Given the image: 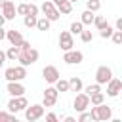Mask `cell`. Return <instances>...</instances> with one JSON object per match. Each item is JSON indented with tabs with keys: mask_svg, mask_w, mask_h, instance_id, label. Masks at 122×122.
I'll return each mask as SVG.
<instances>
[{
	"mask_svg": "<svg viewBox=\"0 0 122 122\" xmlns=\"http://www.w3.org/2000/svg\"><path fill=\"white\" fill-rule=\"evenodd\" d=\"M6 38H8V42L11 44V46H21L23 44V34L19 32V30H15V29H10L8 30V34H6Z\"/></svg>",
	"mask_w": 122,
	"mask_h": 122,
	"instance_id": "5bb4252c",
	"label": "cell"
},
{
	"mask_svg": "<svg viewBox=\"0 0 122 122\" xmlns=\"http://www.w3.org/2000/svg\"><path fill=\"white\" fill-rule=\"evenodd\" d=\"M65 122H76V118H72V116H65Z\"/></svg>",
	"mask_w": 122,
	"mask_h": 122,
	"instance_id": "f35d334b",
	"label": "cell"
},
{
	"mask_svg": "<svg viewBox=\"0 0 122 122\" xmlns=\"http://www.w3.org/2000/svg\"><path fill=\"white\" fill-rule=\"evenodd\" d=\"M63 2H67V0H53V4H55V6H57V8H59V6H61V4H63Z\"/></svg>",
	"mask_w": 122,
	"mask_h": 122,
	"instance_id": "ab89813d",
	"label": "cell"
},
{
	"mask_svg": "<svg viewBox=\"0 0 122 122\" xmlns=\"http://www.w3.org/2000/svg\"><path fill=\"white\" fill-rule=\"evenodd\" d=\"M29 107V101L25 95H17V97H11L8 101V111L10 112H19V111H25Z\"/></svg>",
	"mask_w": 122,
	"mask_h": 122,
	"instance_id": "277c9868",
	"label": "cell"
},
{
	"mask_svg": "<svg viewBox=\"0 0 122 122\" xmlns=\"http://www.w3.org/2000/svg\"><path fill=\"white\" fill-rule=\"evenodd\" d=\"M90 105H92V97H90L86 92H84V93H76V97H74V101H72V109H74L76 112L86 111Z\"/></svg>",
	"mask_w": 122,
	"mask_h": 122,
	"instance_id": "3957f363",
	"label": "cell"
},
{
	"mask_svg": "<svg viewBox=\"0 0 122 122\" xmlns=\"http://www.w3.org/2000/svg\"><path fill=\"white\" fill-rule=\"evenodd\" d=\"M88 95H93V93H97V92H101V84L99 82H95V84H90V86H86V90H84Z\"/></svg>",
	"mask_w": 122,
	"mask_h": 122,
	"instance_id": "cb8c5ba5",
	"label": "cell"
},
{
	"mask_svg": "<svg viewBox=\"0 0 122 122\" xmlns=\"http://www.w3.org/2000/svg\"><path fill=\"white\" fill-rule=\"evenodd\" d=\"M57 95H59V90L57 88H53V86L46 88L44 90V101H42V105L44 107H53L57 103Z\"/></svg>",
	"mask_w": 122,
	"mask_h": 122,
	"instance_id": "ba28073f",
	"label": "cell"
},
{
	"mask_svg": "<svg viewBox=\"0 0 122 122\" xmlns=\"http://www.w3.org/2000/svg\"><path fill=\"white\" fill-rule=\"evenodd\" d=\"M93 13H95V11H92V10H88V8H86V10L80 13V21H82L84 25H92V23H93V19H95V15H93Z\"/></svg>",
	"mask_w": 122,
	"mask_h": 122,
	"instance_id": "2e32d148",
	"label": "cell"
},
{
	"mask_svg": "<svg viewBox=\"0 0 122 122\" xmlns=\"http://www.w3.org/2000/svg\"><path fill=\"white\" fill-rule=\"evenodd\" d=\"M72 46H74L72 32H71V30H63V32L59 34V48H61L63 51H69V50H72Z\"/></svg>",
	"mask_w": 122,
	"mask_h": 122,
	"instance_id": "30bf717a",
	"label": "cell"
},
{
	"mask_svg": "<svg viewBox=\"0 0 122 122\" xmlns=\"http://www.w3.org/2000/svg\"><path fill=\"white\" fill-rule=\"evenodd\" d=\"M55 88H57L59 92H71V82H69V80L59 78V80L55 82Z\"/></svg>",
	"mask_w": 122,
	"mask_h": 122,
	"instance_id": "603a6c76",
	"label": "cell"
},
{
	"mask_svg": "<svg viewBox=\"0 0 122 122\" xmlns=\"http://www.w3.org/2000/svg\"><path fill=\"white\" fill-rule=\"evenodd\" d=\"M4 78H6L8 82H13V80H15V67H8V69L4 71Z\"/></svg>",
	"mask_w": 122,
	"mask_h": 122,
	"instance_id": "83f0119b",
	"label": "cell"
},
{
	"mask_svg": "<svg viewBox=\"0 0 122 122\" xmlns=\"http://www.w3.org/2000/svg\"><path fill=\"white\" fill-rule=\"evenodd\" d=\"M42 116H44V105H30L25 109V118L29 122H36Z\"/></svg>",
	"mask_w": 122,
	"mask_h": 122,
	"instance_id": "8992f818",
	"label": "cell"
},
{
	"mask_svg": "<svg viewBox=\"0 0 122 122\" xmlns=\"http://www.w3.org/2000/svg\"><path fill=\"white\" fill-rule=\"evenodd\" d=\"M59 11H61L63 15H67V13H71V11H72V2H71V0H67V2H63V4L59 6Z\"/></svg>",
	"mask_w": 122,
	"mask_h": 122,
	"instance_id": "484cf974",
	"label": "cell"
},
{
	"mask_svg": "<svg viewBox=\"0 0 122 122\" xmlns=\"http://www.w3.org/2000/svg\"><path fill=\"white\" fill-rule=\"evenodd\" d=\"M92 118H93V120H99V116H97V109H95L93 105H92Z\"/></svg>",
	"mask_w": 122,
	"mask_h": 122,
	"instance_id": "8d00e7d4",
	"label": "cell"
},
{
	"mask_svg": "<svg viewBox=\"0 0 122 122\" xmlns=\"http://www.w3.org/2000/svg\"><path fill=\"white\" fill-rule=\"evenodd\" d=\"M46 120H48V122H57L59 118H57L55 112H48V114H46Z\"/></svg>",
	"mask_w": 122,
	"mask_h": 122,
	"instance_id": "d590c367",
	"label": "cell"
},
{
	"mask_svg": "<svg viewBox=\"0 0 122 122\" xmlns=\"http://www.w3.org/2000/svg\"><path fill=\"white\" fill-rule=\"evenodd\" d=\"M38 11H40V8L30 2V4H29V13H30V15H38ZM29 13H27V15H29Z\"/></svg>",
	"mask_w": 122,
	"mask_h": 122,
	"instance_id": "e575fe53",
	"label": "cell"
},
{
	"mask_svg": "<svg viewBox=\"0 0 122 122\" xmlns=\"http://www.w3.org/2000/svg\"><path fill=\"white\" fill-rule=\"evenodd\" d=\"M40 11H42L48 19H51V21H57V19L61 17V11H59V8L53 4V0H46V2L40 6Z\"/></svg>",
	"mask_w": 122,
	"mask_h": 122,
	"instance_id": "7a4b0ae2",
	"label": "cell"
},
{
	"mask_svg": "<svg viewBox=\"0 0 122 122\" xmlns=\"http://www.w3.org/2000/svg\"><path fill=\"white\" fill-rule=\"evenodd\" d=\"M114 27H116V30H122V17H118V19H116Z\"/></svg>",
	"mask_w": 122,
	"mask_h": 122,
	"instance_id": "74e56055",
	"label": "cell"
},
{
	"mask_svg": "<svg viewBox=\"0 0 122 122\" xmlns=\"http://www.w3.org/2000/svg\"><path fill=\"white\" fill-rule=\"evenodd\" d=\"M86 8H88V10H92V11H99L101 2H99V0H86Z\"/></svg>",
	"mask_w": 122,
	"mask_h": 122,
	"instance_id": "f1b7e54d",
	"label": "cell"
},
{
	"mask_svg": "<svg viewBox=\"0 0 122 122\" xmlns=\"http://www.w3.org/2000/svg\"><path fill=\"white\" fill-rule=\"evenodd\" d=\"M112 42H114L116 46H122V30H114V34H112Z\"/></svg>",
	"mask_w": 122,
	"mask_h": 122,
	"instance_id": "4dcf8cb0",
	"label": "cell"
},
{
	"mask_svg": "<svg viewBox=\"0 0 122 122\" xmlns=\"http://www.w3.org/2000/svg\"><path fill=\"white\" fill-rule=\"evenodd\" d=\"M80 38H82V42H92L93 40V34H92V30H82Z\"/></svg>",
	"mask_w": 122,
	"mask_h": 122,
	"instance_id": "f546056e",
	"label": "cell"
},
{
	"mask_svg": "<svg viewBox=\"0 0 122 122\" xmlns=\"http://www.w3.org/2000/svg\"><path fill=\"white\" fill-rule=\"evenodd\" d=\"M71 2H78V0H71Z\"/></svg>",
	"mask_w": 122,
	"mask_h": 122,
	"instance_id": "60d3db41",
	"label": "cell"
},
{
	"mask_svg": "<svg viewBox=\"0 0 122 122\" xmlns=\"http://www.w3.org/2000/svg\"><path fill=\"white\" fill-rule=\"evenodd\" d=\"M6 90H8V93L11 95V97H17V95H23L25 93V86L19 82V80H13V82H8V86H6Z\"/></svg>",
	"mask_w": 122,
	"mask_h": 122,
	"instance_id": "7c38bea8",
	"label": "cell"
},
{
	"mask_svg": "<svg viewBox=\"0 0 122 122\" xmlns=\"http://www.w3.org/2000/svg\"><path fill=\"white\" fill-rule=\"evenodd\" d=\"M63 61L67 65H80L84 61V53L78 51V50H69V51L63 53Z\"/></svg>",
	"mask_w": 122,
	"mask_h": 122,
	"instance_id": "52a82bcc",
	"label": "cell"
},
{
	"mask_svg": "<svg viewBox=\"0 0 122 122\" xmlns=\"http://www.w3.org/2000/svg\"><path fill=\"white\" fill-rule=\"evenodd\" d=\"M50 27H51V19H48L46 15L44 17H38V25H36L38 30H44L46 32V30H50Z\"/></svg>",
	"mask_w": 122,
	"mask_h": 122,
	"instance_id": "d6986e66",
	"label": "cell"
},
{
	"mask_svg": "<svg viewBox=\"0 0 122 122\" xmlns=\"http://www.w3.org/2000/svg\"><path fill=\"white\" fill-rule=\"evenodd\" d=\"M90 97H92V105H101V103H105L103 92H97V93H93V95H90Z\"/></svg>",
	"mask_w": 122,
	"mask_h": 122,
	"instance_id": "d4e9b609",
	"label": "cell"
},
{
	"mask_svg": "<svg viewBox=\"0 0 122 122\" xmlns=\"http://www.w3.org/2000/svg\"><path fill=\"white\" fill-rule=\"evenodd\" d=\"M30 2H32V0H30Z\"/></svg>",
	"mask_w": 122,
	"mask_h": 122,
	"instance_id": "b9f144b4",
	"label": "cell"
},
{
	"mask_svg": "<svg viewBox=\"0 0 122 122\" xmlns=\"http://www.w3.org/2000/svg\"><path fill=\"white\" fill-rule=\"evenodd\" d=\"M93 25H95V29L97 30H103L109 23H107V19L103 17V15H95V19H93Z\"/></svg>",
	"mask_w": 122,
	"mask_h": 122,
	"instance_id": "44dd1931",
	"label": "cell"
},
{
	"mask_svg": "<svg viewBox=\"0 0 122 122\" xmlns=\"http://www.w3.org/2000/svg\"><path fill=\"white\" fill-rule=\"evenodd\" d=\"M0 120H6V122H17V118L11 116V114H8V112H0Z\"/></svg>",
	"mask_w": 122,
	"mask_h": 122,
	"instance_id": "d6a6232c",
	"label": "cell"
},
{
	"mask_svg": "<svg viewBox=\"0 0 122 122\" xmlns=\"http://www.w3.org/2000/svg\"><path fill=\"white\" fill-rule=\"evenodd\" d=\"M23 23H25V27L27 29H32V27H36L38 25V15H23Z\"/></svg>",
	"mask_w": 122,
	"mask_h": 122,
	"instance_id": "ac0fdd59",
	"label": "cell"
},
{
	"mask_svg": "<svg viewBox=\"0 0 122 122\" xmlns=\"http://www.w3.org/2000/svg\"><path fill=\"white\" fill-rule=\"evenodd\" d=\"M69 30H71L72 34H82V30H84V23H82V21H72Z\"/></svg>",
	"mask_w": 122,
	"mask_h": 122,
	"instance_id": "7402d4cb",
	"label": "cell"
},
{
	"mask_svg": "<svg viewBox=\"0 0 122 122\" xmlns=\"http://www.w3.org/2000/svg\"><path fill=\"white\" fill-rule=\"evenodd\" d=\"M17 13L19 15H27L29 13V4H19L17 6Z\"/></svg>",
	"mask_w": 122,
	"mask_h": 122,
	"instance_id": "1f68e13d",
	"label": "cell"
},
{
	"mask_svg": "<svg viewBox=\"0 0 122 122\" xmlns=\"http://www.w3.org/2000/svg\"><path fill=\"white\" fill-rule=\"evenodd\" d=\"M38 57H40L38 50H34V48L30 46V48H27V50H21V55H19V59H17V61H19L21 65L29 67V65L36 63V61H38Z\"/></svg>",
	"mask_w": 122,
	"mask_h": 122,
	"instance_id": "6da1fadb",
	"label": "cell"
},
{
	"mask_svg": "<svg viewBox=\"0 0 122 122\" xmlns=\"http://www.w3.org/2000/svg\"><path fill=\"white\" fill-rule=\"evenodd\" d=\"M69 82H71V92H82V88H84V84H82V78H78V76H72Z\"/></svg>",
	"mask_w": 122,
	"mask_h": 122,
	"instance_id": "ffe728a7",
	"label": "cell"
},
{
	"mask_svg": "<svg viewBox=\"0 0 122 122\" xmlns=\"http://www.w3.org/2000/svg\"><path fill=\"white\" fill-rule=\"evenodd\" d=\"M84 120H93V118H92V111H90V112H86V111H82V112H80L78 122H84Z\"/></svg>",
	"mask_w": 122,
	"mask_h": 122,
	"instance_id": "836d02e7",
	"label": "cell"
},
{
	"mask_svg": "<svg viewBox=\"0 0 122 122\" xmlns=\"http://www.w3.org/2000/svg\"><path fill=\"white\" fill-rule=\"evenodd\" d=\"M93 107L97 109V116H99V120H111V118H112V109H111L109 105L101 103V105H93Z\"/></svg>",
	"mask_w": 122,
	"mask_h": 122,
	"instance_id": "9a60e30c",
	"label": "cell"
},
{
	"mask_svg": "<svg viewBox=\"0 0 122 122\" xmlns=\"http://www.w3.org/2000/svg\"><path fill=\"white\" fill-rule=\"evenodd\" d=\"M0 4H2V17H4V21L13 19V17H15V13H17L15 4H13L11 0H2Z\"/></svg>",
	"mask_w": 122,
	"mask_h": 122,
	"instance_id": "9c48e42d",
	"label": "cell"
},
{
	"mask_svg": "<svg viewBox=\"0 0 122 122\" xmlns=\"http://www.w3.org/2000/svg\"><path fill=\"white\" fill-rule=\"evenodd\" d=\"M112 34H114V29H112L111 25H107L103 30H99V36H101V38H112Z\"/></svg>",
	"mask_w": 122,
	"mask_h": 122,
	"instance_id": "4316f807",
	"label": "cell"
},
{
	"mask_svg": "<svg viewBox=\"0 0 122 122\" xmlns=\"http://www.w3.org/2000/svg\"><path fill=\"white\" fill-rule=\"evenodd\" d=\"M42 76H44L46 82L55 84V82L59 80V71H57V67H53V65H46V67L42 69Z\"/></svg>",
	"mask_w": 122,
	"mask_h": 122,
	"instance_id": "8fae6325",
	"label": "cell"
},
{
	"mask_svg": "<svg viewBox=\"0 0 122 122\" xmlns=\"http://www.w3.org/2000/svg\"><path fill=\"white\" fill-rule=\"evenodd\" d=\"M120 92H122V80L112 78V80L107 84V95H109V97H116Z\"/></svg>",
	"mask_w": 122,
	"mask_h": 122,
	"instance_id": "4fadbf2b",
	"label": "cell"
},
{
	"mask_svg": "<svg viewBox=\"0 0 122 122\" xmlns=\"http://www.w3.org/2000/svg\"><path fill=\"white\" fill-rule=\"evenodd\" d=\"M6 55H8L10 61H15V59H19V55H21V48H19V46H10V48L6 50Z\"/></svg>",
	"mask_w": 122,
	"mask_h": 122,
	"instance_id": "e0dca14e",
	"label": "cell"
},
{
	"mask_svg": "<svg viewBox=\"0 0 122 122\" xmlns=\"http://www.w3.org/2000/svg\"><path fill=\"white\" fill-rule=\"evenodd\" d=\"M111 80H112V69L107 67V65L97 67V71H95V82H99V84H109Z\"/></svg>",
	"mask_w": 122,
	"mask_h": 122,
	"instance_id": "5b68a950",
	"label": "cell"
}]
</instances>
